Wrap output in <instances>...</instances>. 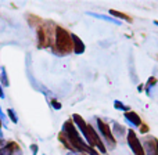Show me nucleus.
<instances>
[{
  "instance_id": "obj_5",
  "label": "nucleus",
  "mask_w": 158,
  "mask_h": 155,
  "mask_svg": "<svg viewBox=\"0 0 158 155\" xmlns=\"http://www.w3.org/2000/svg\"><path fill=\"white\" fill-rule=\"evenodd\" d=\"M90 15L97 17V18H100V19H106V21H110V22H115V24H118V25L121 24V22L117 21V19H112V18H110V17H106V15H100V14H90Z\"/></svg>"
},
{
  "instance_id": "obj_6",
  "label": "nucleus",
  "mask_w": 158,
  "mask_h": 155,
  "mask_svg": "<svg viewBox=\"0 0 158 155\" xmlns=\"http://www.w3.org/2000/svg\"><path fill=\"white\" fill-rule=\"evenodd\" d=\"M110 13L112 14V15H117V17H119V18H123V19H129L131 21V17H128V15H125V14H122V13H118V11H115V10H111Z\"/></svg>"
},
{
  "instance_id": "obj_4",
  "label": "nucleus",
  "mask_w": 158,
  "mask_h": 155,
  "mask_svg": "<svg viewBox=\"0 0 158 155\" xmlns=\"http://www.w3.org/2000/svg\"><path fill=\"white\" fill-rule=\"evenodd\" d=\"M126 118H129V119H132V122L135 123V125H137V126H140V118L137 116L136 114H135V112H129L128 115H126Z\"/></svg>"
},
{
  "instance_id": "obj_1",
  "label": "nucleus",
  "mask_w": 158,
  "mask_h": 155,
  "mask_svg": "<svg viewBox=\"0 0 158 155\" xmlns=\"http://www.w3.org/2000/svg\"><path fill=\"white\" fill-rule=\"evenodd\" d=\"M57 43L63 51H69V50L72 49L71 36L64 29H61V28H58V32H57Z\"/></svg>"
},
{
  "instance_id": "obj_2",
  "label": "nucleus",
  "mask_w": 158,
  "mask_h": 155,
  "mask_svg": "<svg viewBox=\"0 0 158 155\" xmlns=\"http://www.w3.org/2000/svg\"><path fill=\"white\" fill-rule=\"evenodd\" d=\"M128 140H129V145H131L132 150L135 151V154H136V155H144L142 145H140V141L136 139V136H135V133H133L132 130H129Z\"/></svg>"
},
{
  "instance_id": "obj_3",
  "label": "nucleus",
  "mask_w": 158,
  "mask_h": 155,
  "mask_svg": "<svg viewBox=\"0 0 158 155\" xmlns=\"http://www.w3.org/2000/svg\"><path fill=\"white\" fill-rule=\"evenodd\" d=\"M98 126H100V130H101V133L104 134V136L108 139V141H111V144H114V139H112V136H111V132H110V129H108V126L106 125V123H103L100 120L98 122Z\"/></svg>"
}]
</instances>
